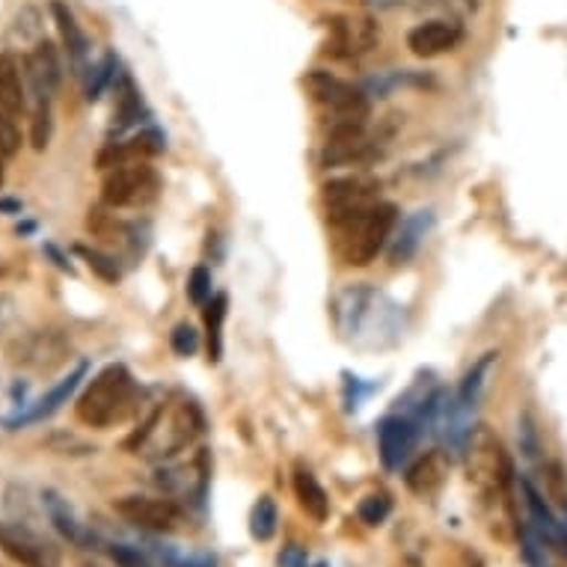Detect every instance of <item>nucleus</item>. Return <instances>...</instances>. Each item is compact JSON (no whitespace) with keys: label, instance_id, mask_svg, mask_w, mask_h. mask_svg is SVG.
<instances>
[{"label":"nucleus","instance_id":"obj_24","mask_svg":"<svg viewBox=\"0 0 567 567\" xmlns=\"http://www.w3.org/2000/svg\"><path fill=\"white\" fill-rule=\"evenodd\" d=\"M493 360H496V353L487 351L482 360H475L473 369L464 374L461 390H457V404H461L464 410H473L475 404H478V395H482V386H484V374L491 372Z\"/></svg>","mask_w":567,"mask_h":567},{"label":"nucleus","instance_id":"obj_4","mask_svg":"<svg viewBox=\"0 0 567 567\" xmlns=\"http://www.w3.org/2000/svg\"><path fill=\"white\" fill-rule=\"evenodd\" d=\"M203 410L196 408L194 401H178L169 413H164V408H161L155 431H152V437L146 440V446L140 449V452H146L152 457H173L182 449L190 446L203 434Z\"/></svg>","mask_w":567,"mask_h":567},{"label":"nucleus","instance_id":"obj_11","mask_svg":"<svg viewBox=\"0 0 567 567\" xmlns=\"http://www.w3.org/2000/svg\"><path fill=\"white\" fill-rule=\"evenodd\" d=\"M113 512L120 514L125 523L146 532H176L182 526V508L164 496L131 493V496H122L113 503Z\"/></svg>","mask_w":567,"mask_h":567},{"label":"nucleus","instance_id":"obj_39","mask_svg":"<svg viewBox=\"0 0 567 567\" xmlns=\"http://www.w3.org/2000/svg\"><path fill=\"white\" fill-rule=\"evenodd\" d=\"M363 7H372V10H395V7H408L413 0H360Z\"/></svg>","mask_w":567,"mask_h":567},{"label":"nucleus","instance_id":"obj_29","mask_svg":"<svg viewBox=\"0 0 567 567\" xmlns=\"http://www.w3.org/2000/svg\"><path fill=\"white\" fill-rule=\"evenodd\" d=\"M429 10L443 12V19L464 21L470 19L475 10H478V0H422Z\"/></svg>","mask_w":567,"mask_h":567},{"label":"nucleus","instance_id":"obj_28","mask_svg":"<svg viewBox=\"0 0 567 567\" xmlns=\"http://www.w3.org/2000/svg\"><path fill=\"white\" fill-rule=\"evenodd\" d=\"M78 256H84L86 265L99 274V277L104 279V282H116V279L122 277L120 265H116V259L113 256H107V252L102 250H90V247H78Z\"/></svg>","mask_w":567,"mask_h":567},{"label":"nucleus","instance_id":"obj_31","mask_svg":"<svg viewBox=\"0 0 567 567\" xmlns=\"http://www.w3.org/2000/svg\"><path fill=\"white\" fill-rule=\"evenodd\" d=\"M21 150V131L10 113L0 111V158H12Z\"/></svg>","mask_w":567,"mask_h":567},{"label":"nucleus","instance_id":"obj_20","mask_svg":"<svg viewBox=\"0 0 567 567\" xmlns=\"http://www.w3.org/2000/svg\"><path fill=\"white\" fill-rule=\"evenodd\" d=\"M431 224H434V215L431 212H416L410 215L404 224L399 226V233L390 244V265H404V261L413 259V252L419 250V244L425 241Z\"/></svg>","mask_w":567,"mask_h":567},{"label":"nucleus","instance_id":"obj_32","mask_svg":"<svg viewBox=\"0 0 567 567\" xmlns=\"http://www.w3.org/2000/svg\"><path fill=\"white\" fill-rule=\"evenodd\" d=\"M30 140L37 150H45L48 140H51V104H42V107H33V131H30Z\"/></svg>","mask_w":567,"mask_h":567},{"label":"nucleus","instance_id":"obj_10","mask_svg":"<svg viewBox=\"0 0 567 567\" xmlns=\"http://www.w3.org/2000/svg\"><path fill=\"white\" fill-rule=\"evenodd\" d=\"M381 42V28L365 16H333L327 21V54L353 60L374 51Z\"/></svg>","mask_w":567,"mask_h":567},{"label":"nucleus","instance_id":"obj_42","mask_svg":"<svg viewBox=\"0 0 567 567\" xmlns=\"http://www.w3.org/2000/svg\"><path fill=\"white\" fill-rule=\"evenodd\" d=\"M318 567H327V565H318Z\"/></svg>","mask_w":567,"mask_h":567},{"label":"nucleus","instance_id":"obj_8","mask_svg":"<svg viewBox=\"0 0 567 567\" xmlns=\"http://www.w3.org/2000/svg\"><path fill=\"white\" fill-rule=\"evenodd\" d=\"M381 194V185L369 176H344L324 185V208L327 220L333 229L344 226L357 215H363L365 208H372Z\"/></svg>","mask_w":567,"mask_h":567},{"label":"nucleus","instance_id":"obj_19","mask_svg":"<svg viewBox=\"0 0 567 567\" xmlns=\"http://www.w3.org/2000/svg\"><path fill=\"white\" fill-rule=\"evenodd\" d=\"M42 505H45L48 520L54 523V529L63 535L69 544H75V547H86L93 535L84 529V523L78 520L75 512H72V505L69 499H63L56 491H42Z\"/></svg>","mask_w":567,"mask_h":567},{"label":"nucleus","instance_id":"obj_25","mask_svg":"<svg viewBox=\"0 0 567 567\" xmlns=\"http://www.w3.org/2000/svg\"><path fill=\"white\" fill-rule=\"evenodd\" d=\"M277 523H279L277 503H274L270 496H261L259 503L252 505L250 535L256 540H270L274 538V532H277Z\"/></svg>","mask_w":567,"mask_h":567},{"label":"nucleus","instance_id":"obj_15","mask_svg":"<svg viewBox=\"0 0 567 567\" xmlns=\"http://www.w3.org/2000/svg\"><path fill=\"white\" fill-rule=\"evenodd\" d=\"M84 374H86V365L81 363L75 372L65 378V381H60L56 386H51V390H48V395H42L37 404H30L28 410H21V413H16V416L3 419V425H7L10 431H16V429H24V425H37V422H45L48 416H54L56 410L63 408L65 401H69V395L78 390V383L84 381Z\"/></svg>","mask_w":567,"mask_h":567},{"label":"nucleus","instance_id":"obj_6","mask_svg":"<svg viewBox=\"0 0 567 567\" xmlns=\"http://www.w3.org/2000/svg\"><path fill=\"white\" fill-rule=\"evenodd\" d=\"M303 86L312 95V102L336 113V120H365L369 116V93L360 90V86L348 84L342 78H336L333 72L312 69L303 78Z\"/></svg>","mask_w":567,"mask_h":567},{"label":"nucleus","instance_id":"obj_34","mask_svg":"<svg viewBox=\"0 0 567 567\" xmlns=\"http://www.w3.org/2000/svg\"><path fill=\"white\" fill-rule=\"evenodd\" d=\"M169 344H173V351L178 357H194L196 348H199V336H196V330L190 324H178L173 330V336H169Z\"/></svg>","mask_w":567,"mask_h":567},{"label":"nucleus","instance_id":"obj_23","mask_svg":"<svg viewBox=\"0 0 567 567\" xmlns=\"http://www.w3.org/2000/svg\"><path fill=\"white\" fill-rule=\"evenodd\" d=\"M205 339H208V360L220 363L224 357V321L229 312V298L226 295H212V300L205 303Z\"/></svg>","mask_w":567,"mask_h":567},{"label":"nucleus","instance_id":"obj_41","mask_svg":"<svg viewBox=\"0 0 567 567\" xmlns=\"http://www.w3.org/2000/svg\"><path fill=\"white\" fill-rule=\"evenodd\" d=\"M3 161L7 158H0V185H3V173H7V169H3Z\"/></svg>","mask_w":567,"mask_h":567},{"label":"nucleus","instance_id":"obj_18","mask_svg":"<svg viewBox=\"0 0 567 567\" xmlns=\"http://www.w3.org/2000/svg\"><path fill=\"white\" fill-rule=\"evenodd\" d=\"M449 475V455L446 452H425V455L419 457L416 464H410L408 475H404V484H408L410 493H416V496H431V493H437L443 487Z\"/></svg>","mask_w":567,"mask_h":567},{"label":"nucleus","instance_id":"obj_5","mask_svg":"<svg viewBox=\"0 0 567 567\" xmlns=\"http://www.w3.org/2000/svg\"><path fill=\"white\" fill-rule=\"evenodd\" d=\"M72 353V344L60 330H30V333L19 336L16 342L7 348V357L16 369L37 374H51L60 365H65Z\"/></svg>","mask_w":567,"mask_h":567},{"label":"nucleus","instance_id":"obj_17","mask_svg":"<svg viewBox=\"0 0 567 567\" xmlns=\"http://www.w3.org/2000/svg\"><path fill=\"white\" fill-rule=\"evenodd\" d=\"M51 12H54L56 28H60V37H63L65 54H69V63L75 69L78 78H84L90 69H86V56H90V42H86L84 30L78 24L75 12L65 7L63 0H54L51 3Z\"/></svg>","mask_w":567,"mask_h":567},{"label":"nucleus","instance_id":"obj_12","mask_svg":"<svg viewBox=\"0 0 567 567\" xmlns=\"http://www.w3.org/2000/svg\"><path fill=\"white\" fill-rule=\"evenodd\" d=\"M464 42V24L452 19L422 21L408 33V48L413 56L431 60V56L449 54Z\"/></svg>","mask_w":567,"mask_h":567},{"label":"nucleus","instance_id":"obj_30","mask_svg":"<svg viewBox=\"0 0 567 567\" xmlns=\"http://www.w3.org/2000/svg\"><path fill=\"white\" fill-rule=\"evenodd\" d=\"M187 298L194 300L196 307H205L212 300V270L208 268H194L190 279H187Z\"/></svg>","mask_w":567,"mask_h":567},{"label":"nucleus","instance_id":"obj_35","mask_svg":"<svg viewBox=\"0 0 567 567\" xmlns=\"http://www.w3.org/2000/svg\"><path fill=\"white\" fill-rule=\"evenodd\" d=\"M113 65H116V60L113 56H107L102 65H95V69H90L93 72V78H90V84H86V99L90 102H95L99 95L104 93V86L111 84V78H113Z\"/></svg>","mask_w":567,"mask_h":567},{"label":"nucleus","instance_id":"obj_1","mask_svg":"<svg viewBox=\"0 0 567 567\" xmlns=\"http://www.w3.org/2000/svg\"><path fill=\"white\" fill-rule=\"evenodd\" d=\"M466 478L487 503H503L512 482V461L505 455L503 443L487 425H475L464 443Z\"/></svg>","mask_w":567,"mask_h":567},{"label":"nucleus","instance_id":"obj_27","mask_svg":"<svg viewBox=\"0 0 567 567\" xmlns=\"http://www.w3.org/2000/svg\"><path fill=\"white\" fill-rule=\"evenodd\" d=\"M392 514V499L386 493H369L360 508H357V517L365 523V526H381L386 517Z\"/></svg>","mask_w":567,"mask_h":567},{"label":"nucleus","instance_id":"obj_21","mask_svg":"<svg viewBox=\"0 0 567 567\" xmlns=\"http://www.w3.org/2000/svg\"><path fill=\"white\" fill-rule=\"evenodd\" d=\"M24 65L12 54H0V111L19 116L28 104L24 95Z\"/></svg>","mask_w":567,"mask_h":567},{"label":"nucleus","instance_id":"obj_38","mask_svg":"<svg viewBox=\"0 0 567 567\" xmlns=\"http://www.w3.org/2000/svg\"><path fill=\"white\" fill-rule=\"evenodd\" d=\"M523 452H526V457H535V452H538V443H535V429H532L529 416H523Z\"/></svg>","mask_w":567,"mask_h":567},{"label":"nucleus","instance_id":"obj_40","mask_svg":"<svg viewBox=\"0 0 567 567\" xmlns=\"http://www.w3.org/2000/svg\"><path fill=\"white\" fill-rule=\"evenodd\" d=\"M173 567H215V558L212 556H196V558H187V561H178Z\"/></svg>","mask_w":567,"mask_h":567},{"label":"nucleus","instance_id":"obj_16","mask_svg":"<svg viewBox=\"0 0 567 567\" xmlns=\"http://www.w3.org/2000/svg\"><path fill=\"white\" fill-rule=\"evenodd\" d=\"M158 152H164V137L158 131H143L125 143H107L99 155V167L113 169L122 167V164H137V161H150Z\"/></svg>","mask_w":567,"mask_h":567},{"label":"nucleus","instance_id":"obj_22","mask_svg":"<svg viewBox=\"0 0 567 567\" xmlns=\"http://www.w3.org/2000/svg\"><path fill=\"white\" fill-rule=\"evenodd\" d=\"M295 496H298L300 508L312 517L316 523H324L330 517V496L318 484V478L309 470L298 466L295 470Z\"/></svg>","mask_w":567,"mask_h":567},{"label":"nucleus","instance_id":"obj_13","mask_svg":"<svg viewBox=\"0 0 567 567\" xmlns=\"http://www.w3.org/2000/svg\"><path fill=\"white\" fill-rule=\"evenodd\" d=\"M24 75L30 81V90H33V99H37V107L42 104H51L56 86H60V56H56V48L48 42V39H39L37 45L30 48V54L24 56Z\"/></svg>","mask_w":567,"mask_h":567},{"label":"nucleus","instance_id":"obj_7","mask_svg":"<svg viewBox=\"0 0 567 567\" xmlns=\"http://www.w3.org/2000/svg\"><path fill=\"white\" fill-rule=\"evenodd\" d=\"M161 190L158 173L146 164H122L107 173L102 185V199L111 208H128V205H150Z\"/></svg>","mask_w":567,"mask_h":567},{"label":"nucleus","instance_id":"obj_33","mask_svg":"<svg viewBox=\"0 0 567 567\" xmlns=\"http://www.w3.org/2000/svg\"><path fill=\"white\" fill-rule=\"evenodd\" d=\"M520 540H523V558H526V565L529 567H549L547 565V553H544V547H540V538L538 535L529 529V526H523L520 529Z\"/></svg>","mask_w":567,"mask_h":567},{"label":"nucleus","instance_id":"obj_3","mask_svg":"<svg viewBox=\"0 0 567 567\" xmlns=\"http://www.w3.org/2000/svg\"><path fill=\"white\" fill-rule=\"evenodd\" d=\"M399 212L392 203H374L365 208L363 215H357L344 226H339V256L351 268H365L372 265L374 256L383 250V244L390 241L395 229Z\"/></svg>","mask_w":567,"mask_h":567},{"label":"nucleus","instance_id":"obj_36","mask_svg":"<svg viewBox=\"0 0 567 567\" xmlns=\"http://www.w3.org/2000/svg\"><path fill=\"white\" fill-rule=\"evenodd\" d=\"M107 553L120 567H152L150 558L143 556L137 547H128V544H111Z\"/></svg>","mask_w":567,"mask_h":567},{"label":"nucleus","instance_id":"obj_14","mask_svg":"<svg viewBox=\"0 0 567 567\" xmlns=\"http://www.w3.org/2000/svg\"><path fill=\"white\" fill-rule=\"evenodd\" d=\"M416 425L408 416H386L378 425V452L386 470H401L416 443Z\"/></svg>","mask_w":567,"mask_h":567},{"label":"nucleus","instance_id":"obj_2","mask_svg":"<svg viewBox=\"0 0 567 567\" xmlns=\"http://www.w3.org/2000/svg\"><path fill=\"white\" fill-rule=\"evenodd\" d=\"M134 401V378L125 365L113 363L86 383L78 399V419L90 429H111L131 410Z\"/></svg>","mask_w":567,"mask_h":567},{"label":"nucleus","instance_id":"obj_9","mask_svg":"<svg viewBox=\"0 0 567 567\" xmlns=\"http://www.w3.org/2000/svg\"><path fill=\"white\" fill-rule=\"evenodd\" d=\"M0 549L21 567H60L63 556L56 544L30 529L28 523L7 520L0 523Z\"/></svg>","mask_w":567,"mask_h":567},{"label":"nucleus","instance_id":"obj_26","mask_svg":"<svg viewBox=\"0 0 567 567\" xmlns=\"http://www.w3.org/2000/svg\"><path fill=\"white\" fill-rule=\"evenodd\" d=\"M143 113V104H140V95L131 84V78H122V90H120V107H116V120H113V131H125L128 125L140 120Z\"/></svg>","mask_w":567,"mask_h":567},{"label":"nucleus","instance_id":"obj_37","mask_svg":"<svg viewBox=\"0 0 567 567\" xmlns=\"http://www.w3.org/2000/svg\"><path fill=\"white\" fill-rule=\"evenodd\" d=\"M277 567H307V549L298 547V544L282 547V553L277 558Z\"/></svg>","mask_w":567,"mask_h":567}]
</instances>
